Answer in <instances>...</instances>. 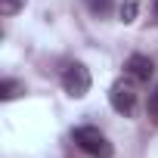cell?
I'll use <instances>...</instances> for the list:
<instances>
[{
  "mask_svg": "<svg viewBox=\"0 0 158 158\" xmlns=\"http://www.w3.org/2000/svg\"><path fill=\"white\" fill-rule=\"evenodd\" d=\"M71 139H74L77 149L87 152L90 158H112V143H109L106 133H102L99 127H93V124H81V127H74Z\"/></svg>",
  "mask_w": 158,
  "mask_h": 158,
  "instance_id": "6da1fadb",
  "label": "cell"
},
{
  "mask_svg": "<svg viewBox=\"0 0 158 158\" xmlns=\"http://www.w3.org/2000/svg\"><path fill=\"white\" fill-rule=\"evenodd\" d=\"M90 84H93V77H90L87 65H81V62H71V65L62 71V87H65V93L74 96V99L87 96V93H90Z\"/></svg>",
  "mask_w": 158,
  "mask_h": 158,
  "instance_id": "7a4b0ae2",
  "label": "cell"
},
{
  "mask_svg": "<svg viewBox=\"0 0 158 158\" xmlns=\"http://www.w3.org/2000/svg\"><path fill=\"white\" fill-rule=\"evenodd\" d=\"M109 102H112V109L118 115H133V109H136V90H133V84L130 81H115L112 90H109Z\"/></svg>",
  "mask_w": 158,
  "mask_h": 158,
  "instance_id": "3957f363",
  "label": "cell"
},
{
  "mask_svg": "<svg viewBox=\"0 0 158 158\" xmlns=\"http://www.w3.org/2000/svg\"><path fill=\"white\" fill-rule=\"evenodd\" d=\"M124 71H127L130 81H149V77L155 74V62H152L149 56H143V53H133V56L124 62Z\"/></svg>",
  "mask_w": 158,
  "mask_h": 158,
  "instance_id": "277c9868",
  "label": "cell"
},
{
  "mask_svg": "<svg viewBox=\"0 0 158 158\" xmlns=\"http://www.w3.org/2000/svg\"><path fill=\"white\" fill-rule=\"evenodd\" d=\"M22 93H25V84L22 81H16V77H3V84H0V99H3V102H10V99H16Z\"/></svg>",
  "mask_w": 158,
  "mask_h": 158,
  "instance_id": "5b68a950",
  "label": "cell"
},
{
  "mask_svg": "<svg viewBox=\"0 0 158 158\" xmlns=\"http://www.w3.org/2000/svg\"><path fill=\"white\" fill-rule=\"evenodd\" d=\"M84 6L90 10V16L106 19V16H112V10H115V0H84Z\"/></svg>",
  "mask_w": 158,
  "mask_h": 158,
  "instance_id": "8992f818",
  "label": "cell"
},
{
  "mask_svg": "<svg viewBox=\"0 0 158 158\" xmlns=\"http://www.w3.org/2000/svg\"><path fill=\"white\" fill-rule=\"evenodd\" d=\"M22 6H25V0H0V16L10 19V16H16Z\"/></svg>",
  "mask_w": 158,
  "mask_h": 158,
  "instance_id": "52a82bcc",
  "label": "cell"
},
{
  "mask_svg": "<svg viewBox=\"0 0 158 158\" xmlns=\"http://www.w3.org/2000/svg\"><path fill=\"white\" fill-rule=\"evenodd\" d=\"M146 112H149L152 121H158V84L152 87V93H149V99H146Z\"/></svg>",
  "mask_w": 158,
  "mask_h": 158,
  "instance_id": "ba28073f",
  "label": "cell"
},
{
  "mask_svg": "<svg viewBox=\"0 0 158 158\" xmlns=\"http://www.w3.org/2000/svg\"><path fill=\"white\" fill-rule=\"evenodd\" d=\"M136 0H124V3H121V22H133L136 19Z\"/></svg>",
  "mask_w": 158,
  "mask_h": 158,
  "instance_id": "9c48e42d",
  "label": "cell"
},
{
  "mask_svg": "<svg viewBox=\"0 0 158 158\" xmlns=\"http://www.w3.org/2000/svg\"><path fill=\"white\" fill-rule=\"evenodd\" d=\"M152 22L158 25V0H152Z\"/></svg>",
  "mask_w": 158,
  "mask_h": 158,
  "instance_id": "30bf717a",
  "label": "cell"
}]
</instances>
